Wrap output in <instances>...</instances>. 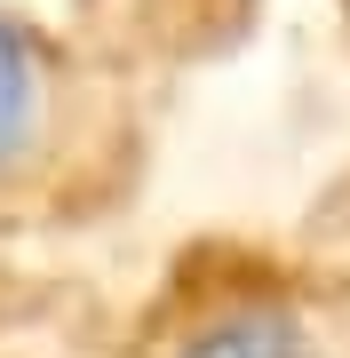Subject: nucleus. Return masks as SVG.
<instances>
[{
    "label": "nucleus",
    "instance_id": "f03ea898",
    "mask_svg": "<svg viewBox=\"0 0 350 358\" xmlns=\"http://www.w3.org/2000/svg\"><path fill=\"white\" fill-rule=\"evenodd\" d=\"M32 103H40V72H32V48L16 24H0V159L24 143L32 128Z\"/></svg>",
    "mask_w": 350,
    "mask_h": 358
},
{
    "label": "nucleus",
    "instance_id": "f257e3e1",
    "mask_svg": "<svg viewBox=\"0 0 350 358\" xmlns=\"http://www.w3.org/2000/svg\"><path fill=\"white\" fill-rule=\"evenodd\" d=\"M183 358H311V343H302L286 319H271V310H239V319L207 327Z\"/></svg>",
    "mask_w": 350,
    "mask_h": 358
}]
</instances>
